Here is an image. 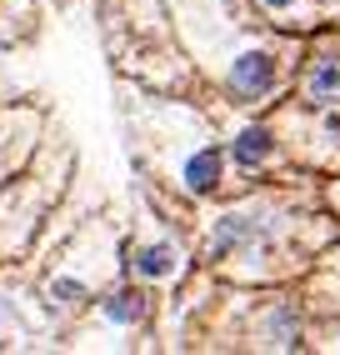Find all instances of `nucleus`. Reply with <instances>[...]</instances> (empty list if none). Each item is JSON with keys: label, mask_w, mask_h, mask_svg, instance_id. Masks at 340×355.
Wrapping results in <instances>:
<instances>
[{"label": "nucleus", "mask_w": 340, "mask_h": 355, "mask_svg": "<svg viewBox=\"0 0 340 355\" xmlns=\"http://www.w3.org/2000/svg\"><path fill=\"white\" fill-rule=\"evenodd\" d=\"M230 85H235V96H265L275 85V60L265 51H246L230 70Z\"/></svg>", "instance_id": "nucleus-1"}, {"label": "nucleus", "mask_w": 340, "mask_h": 355, "mask_svg": "<svg viewBox=\"0 0 340 355\" xmlns=\"http://www.w3.org/2000/svg\"><path fill=\"white\" fill-rule=\"evenodd\" d=\"M305 101L310 105H340V60H315L305 76Z\"/></svg>", "instance_id": "nucleus-2"}, {"label": "nucleus", "mask_w": 340, "mask_h": 355, "mask_svg": "<svg viewBox=\"0 0 340 355\" xmlns=\"http://www.w3.org/2000/svg\"><path fill=\"white\" fill-rule=\"evenodd\" d=\"M221 185V150H201V155H190L185 160V191H196V196H205V191H215Z\"/></svg>", "instance_id": "nucleus-3"}, {"label": "nucleus", "mask_w": 340, "mask_h": 355, "mask_svg": "<svg viewBox=\"0 0 340 355\" xmlns=\"http://www.w3.org/2000/svg\"><path fill=\"white\" fill-rule=\"evenodd\" d=\"M265 155H271V130H260V125L240 130V140H235V160L250 171V165H260Z\"/></svg>", "instance_id": "nucleus-4"}, {"label": "nucleus", "mask_w": 340, "mask_h": 355, "mask_svg": "<svg viewBox=\"0 0 340 355\" xmlns=\"http://www.w3.org/2000/svg\"><path fill=\"white\" fill-rule=\"evenodd\" d=\"M130 266L140 275H170V270H176V250H170V245H145V250H135Z\"/></svg>", "instance_id": "nucleus-5"}, {"label": "nucleus", "mask_w": 340, "mask_h": 355, "mask_svg": "<svg viewBox=\"0 0 340 355\" xmlns=\"http://www.w3.org/2000/svg\"><path fill=\"white\" fill-rule=\"evenodd\" d=\"M140 311H145V305H140V295H135V291H120V295H110V300H105V315H110V320H135Z\"/></svg>", "instance_id": "nucleus-6"}, {"label": "nucleus", "mask_w": 340, "mask_h": 355, "mask_svg": "<svg viewBox=\"0 0 340 355\" xmlns=\"http://www.w3.org/2000/svg\"><path fill=\"white\" fill-rule=\"evenodd\" d=\"M265 6H271V10H285V6H296V0H265Z\"/></svg>", "instance_id": "nucleus-7"}]
</instances>
